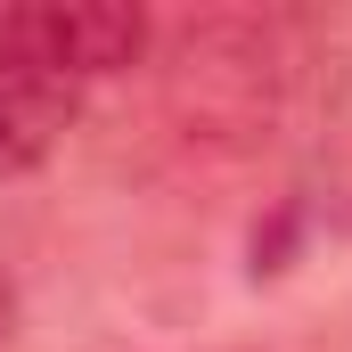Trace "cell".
<instances>
[{
	"label": "cell",
	"mask_w": 352,
	"mask_h": 352,
	"mask_svg": "<svg viewBox=\"0 0 352 352\" xmlns=\"http://www.w3.org/2000/svg\"><path fill=\"white\" fill-rule=\"evenodd\" d=\"M16 328V287H8V270H0V336Z\"/></svg>",
	"instance_id": "3957f363"
},
{
	"label": "cell",
	"mask_w": 352,
	"mask_h": 352,
	"mask_svg": "<svg viewBox=\"0 0 352 352\" xmlns=\"http://www.w3.org/2000/svg\"><path fill=\"white\" fill-rule=\"evenodd\" d=\"M66 123H74V98H50V90L8 82V74H0V180L33 173V164L58 148Z\"/></svg>",
	"instance_id": "7a4b0ae2"
},
{
	"label": "cell",
	"mask_w": 352,
	"mask_h": 352,
	"mask_svg": "<svg viewBox=\"0 0 352 352\" xmlns=\"http://www.w3.org/2000/svg\"><path fill=\"white\" fill-rule=\"evenodd\" d=\"M156 25L140 8L115 0H33V8H0V74L33 82L50 98H82L107 74H131L148 58Z\"/></svg>",
	"instance_id": "6da1fadb"
}]
</instances>
